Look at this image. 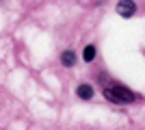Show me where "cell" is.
I'll return each mask as SVG.
<instances>
[{"label":"cell","mask_w":145,"mask_h":130,"mask_svg":"<svg viewBox=\"0 0 145 130\" xmlns=\"http://www.w3.org/2000/svg\"><path fill=\"white\" fill-rule=\"evenodd\" d=\"M95 46H93V43H89V46H85V50H82V61L85 63H91L93 61V59H95Z\"/></svg>","instance_id":"cell-5"},{"label":"cell","mask_w":145,"mask_h":130,"mask_svg":"<svg viewBox=\"0 0 145 130\" xmlns=\"http://www.w3.org/2000/svg\"><path fill=\"white\" fill-rule=\"evenodd\" d=\"M117 13H119L121 18H132L134 13H137L134 0H119V2H117Z\"/></svg>","instance_id":"cell-2"},{"label":"cell","mask_w":145,"mask_h":130,"mask_svg":"<svg viewBox=\"0 0 145 130\" xmlns=\"http://www.w3.org/2000/svg\"><path fill=\"white\" fill-rule=\"evenodd\" d=\"M102 93L106 100L115 102V104H130V102L137 100V93L132 89H128L126 85H121V82H108Z\"/></svg>","instance_id":"cell-1"},{"label":"cell","mask_w":145,"mask_h":130,"mask_svg":"<svg viewBox=\"0 0 145 130\" xmlns=\"http://www.w3.org/2000/svg\"><path fill=\"white\" fill-rule=\"evenodd\" d=\"M61 63H63L65 67H74V65H76V54H74V50H65V52L61 54Z\"/></svg>","instance_id":"cell-4"},{"label":"cell","mask_w":145,"mask_h":130,"mask_svg":"<svg viewBox=\"0 0 145 130\" xmlns=\"http://www.w3.org/2000/svg\"><path fill=\"white\" fill-rule=\"evenodd\" d=\"M93 87L91 85H87V82H82V85H78V89H76V95H78L80 100H91L93 98Z\"/></svg>","instance_id":"cell-3"}]
</instances>
